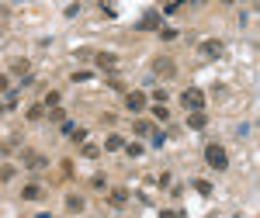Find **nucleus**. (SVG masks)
I'll return each mask as SVG.
<instances>
[{
	"instance_id": "15",
	"label": "nucleus",
	"mask_w": 260,
	"mask_h": 218,
	"mask_svg": "<svg viewBox=\"0 0 260 218\" xmlns=\"http://www.w3.org/2000/svg\"><path fill=\"white\" fill-rule=\"evenodd\" d=\"M42 115H45V104H31L28 107V121H39Z\"/></svg>"
},
{
	"instance_id": "23",
	"label": "nucleus",
	"mask_w": 260,
	"mask_h": 218,
	"mask_svg": "<svg viewBox=\"0 0 260 218\" xmlns=\"http://www.w3.org/2000/svg\"><path fill=\"white\" fill-rule=\"evenodd\" d=\"M194 191H198V194H212V184H208V180H194Z\"/></svg>"
},
{
	"instance_id": "1",
	"label": "nucleus",
	"mask_w": 260,
	"mask_h": 218,
	"mask_svg": "<svg viewBox=\"0 0 260 218\" xmlns=\"http://www.w3.org/2000/svg\"><path fill=\"white\" fill-rule=\"evenodd\" d=\"M180 104H184L187 111H205V90H201V87H187V90L180 94Z\"/></svg>"
},
{
	"instance_id": "11",
	"label": "nucleus",
	"mask_w": 260,
	"mask_h": 218,
	"mask_svg": "<svg viewBox=\"0 0 260 218\" xmlns=\"http://www.w3.org/2000/svg\"><path fill=\"white\" fill-rule=\"evenodd\" d=\"M132 132H136V135H153V121L139 118V121H136V125H132Z\"/></svg>"
},
{
	"instance_id": "13",
	"label": "nucleus",
	"mask_w": 260,
	"mask_h": 218,
	"mask_svg": "<svg viewBox=\"0 0 260 218\" xmlns=\"http://www.w3.org/2000/svg\"><path fill=\"white\" fill-rule=\"evenodd\" d=\"M108 201H111V204H115V208H121V204H125V201H128V194H125V191H121V187H115V191H111V194H108Z\"/></svg>"
},
{
	"instance_id": "32",
	"label": "nucleus",
	"mask_w": 260,
	"mask_h": 218,
	"mask_svg": "<svg viewBox=\"0 0 260 218\" xmlns=\"http://www.w3.org/2000/svg\"><path fill=\"white\" fill-rule=\"evenodd\" d=\"M222 4H233V0H222Z\"/></svg>"
},
{
	"instance_id": "5",
	"label": "nucleus",
	"mask_w": 260,
	"mask_h": 218,
	"mask_svg": "<svg viewBox=\"0 0 260 218\" xmlns=\"http://www.w3.org/2000/svg\"><path fill=\"white\" fill-rule=\"evenodd\" d=\"M125 107H128V111H142V107H146V94H142V90H128V94H125Z\"/></svg>"
},
{
	"instance_id": "27",
	"label": "nucleus",
	"mask_w": 260,
	"mask_h": 218,
	"mask_svg": "<svg viewBox=\"0 0 260 218\" xmlns=\"http://www.w3.org/2000/svg\"><path fill=\"white\" fill-rule=\"evenodd\" d=\"M7 90H11V80H7L4 73H0V94H7Z\"/></svg>"
},
{
	"instance_id": "20",
	"label": "nucleus",
	"mask_w": 260,
	"mask_h": 218,
	"mask_svg": "<svg viewBox=\"0 0 260 218\" xmlns=\"http://www.w3.org/2000/svg\"><path fill=\"white\" fill-rule=\"evenodd\" d=\"M153 118H156V121H167V118H170V111H167L163 104H156V107H153Z\"/></svg>"
},
{
	"instance_id": "30",
	"label": "nucleus",
	"mask_w": 260,
	"mask_h": 218,
	"mask_svg": "<svg viewBox=\"0 0 260 218\" xmlns=\"http://www.w3.org/2000/svg\"><path fill=\"white\" fill-rule=\"evenodd\" d=\"M35 218H52V215H49V211H45V215H35Z\"/></svg>"
},
{
	"instance_id": "21",
	"label": "nucleus",
	"mask_w": 260,
	"mask_h": 218,
	"mask_svg": "<svg viewBox=\"0 0 260 218\" xmlns=\"http://www.w3.org/2000/svg\"><path fill=\"white\" fill-rule=\"evenodd\" d=\"M49 121H66V111L62 107H49Z\"/></svg>"
},
{
	"instance_id": "24",
	"label": "nucleus",
	"mask_w": 260,
	"mask_h": 218,
	"mask_svg": "<svg viewBox=\"0 0 260 218\" xmlns=\"http://www.w3.org/2000/svg\"><path fill=\"white\" fill-rule=\"evenodd\" d=\"M14 177V166H11V163H4V166H0V180H11Z\"/></svg>"
},
{
	"instance_id": "28",
	"label": "nucleus",
	"mask_w": 260,
	"mask_h": 218,
	"mask_svg": "<svg viewBox=\"0 0 260 218\" xmlns=\"http://www.w3.org/2000/svg\"><path fill=\"white\" fill-rule=\"evenodd\" d=\"M177 7H180V0H167V14H174Z\"/></svg>"
},
{
	"instance_id": "29",
	"label": "nucleus",
	"mask_w": 260,
	"mask_h": 218,
	"mask_svg": "<svg viewBox=\"0 0 260 218\" xmlns=\"http://www.w3.org/2000/svg\"><path fill=\"white\" fill-rule=\"evenodd\" d=\"M160 218H177V211H160Z\"/></svg>"
},
{
	"instance_id": "33",
	"label": "nucleus",
	"mask_w": 260,
	"mask_h": 218,
	"mask_svg": "<svg viewBox=\"0 0 260 218\" xmlns=\"http://www.w3.org/2000/svg\"><path fill=\"white\" fill-rule=\"evenodd\" d=\"M0 111H4V104H0Z\"/></svg>"
},
{
	"instance_id": "9",
	"label": "nucleus",
	"mask_w": 260,
	"mask_h": 218,
	"mask_svg": "<svg viewBox=\"0 0 260 218\" xmlns=\"http://www.w3.org/2000/svg\"><path fill=\"white\" fill-rule=\"evenodd\" d=\"M24 166H28V170H42V166H45V156L28 149V153H24Z\"/></svg>"
},
{
	"instance_id": "4",
	"label": "nucleus",
	"mask_w": 260,
	"mask_h": 218,
	"mask_svg": "<svg viewBox=\"0 0 260 218\" xmlns=\"http://www.w3.org/2000/svg\"><path fill=\"white\" fill-rule=\"evenodd\" d=\"M198 49H201V56H208V59H219L222 56V42L219 39H205Z\"/></svg>"
},
{
	"instance_id": "16",
	"label": "nucleus",
	"mask_w": 260,
	"mask_h": 218,
	"mask_svg": "<svg viewBox=\"0 0 260 218\" xmlns=\"http://www.w3.org/2000/svg\"><path fill=\"white\" fill-rule=\"evenodd\" d=\"M66 135H70L73 142H87V128H77V125H73V128H70Z\"/></svg>"
},
{
	"instance_id": "7",
	"label": "nucleus",
	"mask_w": 260,
	"mask_h": 218,
	"mask_svg": "<svg viewBox=\"0 0 260 218\" xmlns=\"http://www.w3.org/2000/svg\"><path fill=\"white\" fill-rule=\"evenodd\" d=\"M94 59H98L101 69H118V56H115V52H98Z\"/></svg>"
},
{
	"instance_id": "14",
	"label": "nucleus",
	"mask_w": 260,
	"mask_h": 218,
	"mask_svg": "<svg viewBox=\"0 0 260 218\" xmlns=\"http://www.w3.org/2000/svg\"><path fill=\"white\" fill-rule=\"evenodd\" d=\"M83 156H87V159H98V156H101V146H94V142H83Z\"/></svg>"
},
{
	"instance_id": "31",
	"label": "nucleus",
	"mask_w": 260,
	"mask_h": 218,
	"mask_svg": "<svg viewBox=\"0 0 260 218\" xmlns=\"http://www.w3.org/2000/svg\"><path fill=\"white\" fill-rule=\"evenodd\" d=\"M191 4H205V0H191Z\"/></svg>"
},
{
	"instance_id": "18",
	"label": "nucleus",
	"mask_w": 260,
	"mask_h": 218,
	"mask_svg": "<svg viewBox=\"0 0 260 218\" xmlns=\"http://www.w3.org/2000/svg\"><path fill=\"white\" fill-rule=\"evenodd\" d=\"M11 69L21 73V77H28V59H14V62H11Z\"/></svg>"
},
{
	"instance_id": "17",
	"label": "nucleus",
	"mask_w": 260,
	"mask_h": 218,
	"mask_svg": "<svg viewBox=\"0 0 260 218\" xmlns=\"http://www.w3.org/2000/svg\"><path fill=\"white\" fill-rule=\"evenodd\" d=\"M66 208H70V211H83V198L70 194V198H66Z\"/></svg>"
},
{
	"instance_id": "25",
	"label": "nucleus",
	"mask_w": 260,
	"mask_h": 218,
	"mask_svg": "<svg viewBox=\"0 0 260 218\" xmlns=\"http://www.w3.org/2000/svg\"><path fill=\"white\" fill-rule=\"evenodd\" d=\"M90 184H94V187H98V191H101V187H108V180H104V173H98V177L90 180Z\"/></svg>"
},
{
	"instance_id": "12",
	"label": "nucleus",
	"mask_w": 260,
	"mask_h": 218,
	"mask_svg": "<svg viewBox=\"0 0 260 218\" xmlns=\"http://www.w3.org/2000/svg\"><path fill=\"white\" fill-rule=\"evenodd\" d=\"M104 149H108V153H118V149H125V139H121V135H108Z\"/></svg>"
},
{
	"instance_id": "6",
	"label": "nucleus",
	"mask_w": 260,
	"mask_h": 218,
	"mask_svg": "<svg viewBox=\"0 0 260 218\" xmlns=\"http://www.w3.org/2000/svg\"><path fill=\"white\" fill-rule=\"evenodd\" d=\"M21 198H24V201H39V198H45V187L31 180V184H24V191H21Z\"/></svg>"
},
{
	"instance_id": "10",
	"label": "nucleus",
	"mask_w": 260,
	"mask_h": 218,
	"mask_svg": "<svg viewBox=\"0 0 260 218\" xmlns=\"http://www.w3.org/2000/svg\"><path fill=\"white\" fill-rule=\"evenodd\" d=\"M208 125V115L205 111H191V118H187V128H205Z\"/></svg>"
},
{
	"instance_id": "2",
	"label": "nucleus",
	"mask_w": 260,
	"mask_h": 218,
	"mask_svg": "<svg viewBox=\"0 0 260 218\" xmlns=\"http://www.w3.org/2000/svg\"><path fill=\"white\" fill-rule=\"evenodd\" d=\"M205 163H208L212 170H225V166H229V156H225V149H222V146L212 142V146L205 149Z\"/></svg>"
},
{
	"instance_id": "3",
	"label": "nucleus",
	"mask_w": 260,
	"mask_h": 218,
	"mask_svg": "<svg viewBox=\"0 0 260 218\" xmlns=\"http://www.w3.org/2000/svg\"><path fill=\"white\" fill-rule=\"evenodd\" d=\"M153 73H156V77H174V73H177V62L170 59V56H156V59H153Z\"/></svg>"
},
{
	"instance_id": "19",
	"label": "nucleus",
	"mask_w": 260,
	"mask_h": 218,
	"mask_svg": "<svg viewBox=\"0 0 260 218\" xmlns=\"http://www.w3.org/2000/svg\"><path fill=\"white\" fill-rule=\"evenodd\" d=\"M125 153H128L132 159H139L142 156V146H139V142H128V146H125Z\"/></svg>"
},
{
	"instance_id": "22",
	"label": "nucleus",
	"mask_w": 260,
	"mask_h": 218,
	"mask_svg": "<svg viewBox=\"0 0 260 218\" xmlns=\"http://www.w3.org/2000/svg\"><path fill=\"white\" fill-rule=\"evenodd\" d=\"M45 104H49V107H59V90H49V94H45Z\"/></svg>"
},
{
	"instance_id": "8",
	"label": "nucleus",
	"mask_w": 260,
	"mask_h": 218,
	"mask_svg": "<svg viewBox=\"0 0 260 218\" xmlns=\"http://www.w3.org/2000/svg\"><path fill=\"white\" fill-rule=\"evenodd\" d=\"M153 28H160V14H156V11L142 14V21H139V31H153Z\"/></svg>"
},
{
	"instance_id": "26",
	"label": "nucleus",
	"mask_w": 260,
	"mask_h": 218,
	"mask_svg": "<svg viewBox=\"0 0 260 218\" xmlns=\"http://www.w3.org/2000/svg\"><path fill=\"white\" fill-rule=\"evenodd\" d=\"M73 80H77V83H87V80H90V73H87V69H80V73H73Z\"/></svg>"
}]
</instances>
